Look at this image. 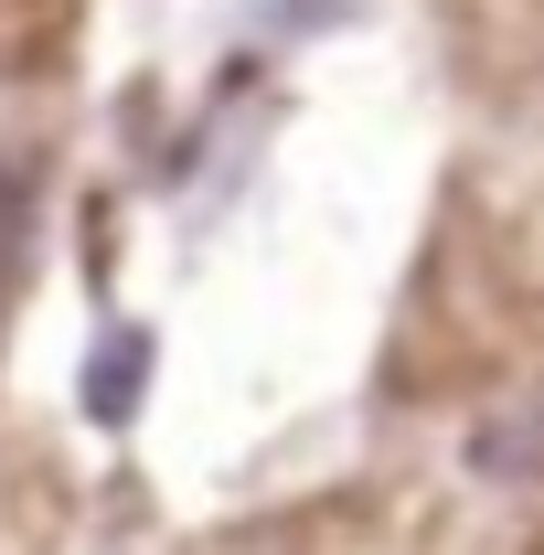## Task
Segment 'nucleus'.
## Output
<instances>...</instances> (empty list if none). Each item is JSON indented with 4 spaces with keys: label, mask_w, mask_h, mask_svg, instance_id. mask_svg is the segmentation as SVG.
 <instances>
[{
    "label": "nucleus",
    "mask_w": 544,
    "mask_h": 555,
    "mask_svg": "<svg viewBox=\"0 0 544 555\" xmlns=\"http://www.w3.org/2000/svg\"><path fill=\"white\" fill-rule=\"evenodd\" d=\"M96 416H129V396H139V343H107V363H96Z\"/></svg>",
    "instance_id": "1"
}]
</instances>
